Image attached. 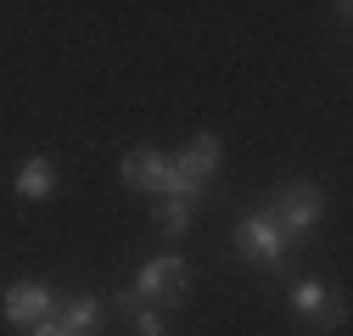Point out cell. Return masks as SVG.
Masks as SVG:
<instances>
[{
    "mask_svg": "<svg viewBox=\"0 0 353 336\" xmlns=\"http://www.w3.org/2000/svg\"><path fill=\"white\" fill-rule=\"evenodd\" d=\"M0 314H6V325H39V319L57 314V297H51V286H39V280H17L6 297H0Z\"/></svg>",
    "mask_w": 353,
    "mask_h": 336,
    "instance_id": "obj_5",
    "label": "cell"
},
{
    "mask_svg": "<svg viewBox=\"0 0 353 336\" xmlns=\"http://www.w3.org/2000/svg\"><path fill=\"white\" fill-rule=\"evenodd\" d=\"M17 196H23V202L57 196V162H51V157H28V162L17 168Z\"/></svg>",
    "mask_w": 353,
    "mask_h": 336,
    "instance_id": "obj_8",
    "label": "cell"
},
{
    "mask_svg": "<svg viewBox=\"0 0 353 336\" xmlns=\"http://www.w3.org/2000/svg\"><path fill=\"white\" fill-rule=\"evenodd\" d=\"M68 336H101V303L96 297H68V303H57V314H51Z\"/></svg>",
    "mask_w": 353,
    "mask_h": 336,
    "instance_id": "obj_7",
    "label": "cell"
},
{
    "mask_svg": "<svg viewBox=\"0 0 353 336\" xmlns=\"http://www.w3.org/2000/svg\"><path fill=\"white\" fill-rule=\"evenodd\" d=\"M28 336H68L57 319H39V325H28Z\"/></svg>",
    "mask_w": 353,
    "mask_h": 336,
    "instance_id": "obj_12",
    "label": "cell"
},
{
    "mask_svg": "<svg viewBox=\"0 0 353 336\" xmlns=\"http://www.w3.org/2000/svg\"><path fill=\"white\" fill-rule=\"evenodd\" d=\"M191 291V264L185 258H152V264H141V275H135V291H129V303H180Z\"/></svg>",
    "mask_w": 353,
    "mask_h": 336,
    "instance_id": "obj_3",
    "label": "cell"
},
{
    "mask_svg": "<svg viewBox=\"0 0 353 336\" xmlns=\"http://www.w3.org/2000/svg\"><path fill=\"white\" fill-rule=\"evenodd\" d=\"M118 174H123L129 191H146V196H157V202H168V196L202 202V191L174 174V157H163V151H129V157L118 162Z\"/></svg>",
    "mask_w": 353,
    "mask_h": 336,
    "instance_id": "obj_1",
    "label": "cell"
},
{
    "mask_svg": "<svg viewBox=\"0 0 353 336\" xmlns=\"http://www.w3.org/2000/svg\"><path fill=\"white\" fill-rule=\"evenodd\" d=\"M135 336H163V314L157 308H141L135 314Z\"/></svg>",
    "mask_w": 353,
    "mask_h": 336,
    "instance_id": "obj_11",
    "label": "cell"
},
{
    "mask_svg": "<svg viewBox=\"0 0 353 336\" xmlns=\"http://www.w3.org/2000/svg\"><path fill=\"white\" fill-rule=\"evenodd\" d=\"M236 252L247 264H263V269H286V252H292V235L270 219V213H247L241 224H236Z\"/></svg>",
    "mask_w": 353,
    "mask_h": 336,
    "instance_id": "obj_2",
    "label": "cell"
},
{
    "mask_svg": "<svg viewBox=\"0 0 353 336\" xmlns=\"http://www.w3.org/2000/svg\"><path fill=\"white\" fill-rule=\"evenodd\" d=\"M320 213H325V191H320V185H308V180H297V185L275 191V207H270V219H275L286 235L314 230V224H320Z\"/></svg>",
    "mask_w": 353,
    "mask_h": 336,
    "instance_id": "obj_4",
    "label": "cell"
},
{
    "mask_svg": "<svg viewBox=\"0 0 353 336\" xmlns=\"http://www.w3.org/2000/svg\"><path fill=\"white\" fill-rule=\"evenodd\" d=\"M292 308H297L303 319H325V314H336V308H331V291H325L320 280H297V286H292Z\"/></svg>",
    "mask_w": 353,
    "mask_h": 336,
    "instance_id": "obj_9",
    "label": "cell"
},
{
    "mask_svg": "<svg viewBox=\"0 0 353 336\" xmlns=\"http://www.w3.org/2000/svg\"><path fill=\"white\" fill-rule=\"evenodd\" d=\"M191 219H196V202H180V196L157 202V224H163V235H185Z\"/></svg>",
    "mask_w": 353,
    "mask_h": 336,
    "instance_id": "obj_10",
    "label": "cell"
},
{
    "mask_svg": "<svg viewBox=\"0 0 353 336\" xmlns=\"http://www.w3.org/2000/svg\"><path fill=\"white\" fill-rule=\"evenodd\" d=\"M219 162H225V146H219V135H196L180 157H174V174H180L185 185H196V191H202V185L219 174Z\"/></svg>",
    "mask_w": 353,
    "mask_h": 336,
    "instance_id": "obj_6",
    "label": "cell"
}]
</instances>
